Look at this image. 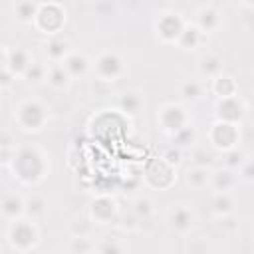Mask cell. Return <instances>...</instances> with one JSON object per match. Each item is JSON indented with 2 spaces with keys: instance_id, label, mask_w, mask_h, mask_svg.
Instances as JSON below:
<instances>
[{
  "instance_id": "obj_9",
  "label": "cell",
  "mask_w": 254,
  "mask_h": 254,
  "mask_svg": "<svg viewBox=\"0 0 254 254\" xmlns=\"http://www.w3.org/2000/svg\"><path fill=\"white\" fill-rule=\"evenodd\" d=\"M161 123L167 131L175 133L179 129H183L185 125H189V115L183 107L179 105H167L163 111H161Z\"/></svg>"
},
{
  "instance_id": "obj_16",
  "label": "cell",
  "mask_w": 254,
  "mask_h": 254,
  "mask_svg": "<svg viewBox=\"0 0 254 254\" xmlns=\"http://www.w3.org/2000/svg\"><path fill=\"white\" fill-rule=\"evenodd\" d=\"M196 22H198V28H200L202 32H212V30L218 28L220 16H218V12H216L214 8H202V10L198 12Z\"/></svg>"
},
{
  "instance_id": "obj_24",
  "label": "cell",
  "mask_w": 254,
  "mask_h": 254,
  "mask_svg": "<svg viewBox=\"0 0 254 254\" xmlns=\"http://www.w3.org/2000/svg\"><path fill=\"white\" fill-rule=\"evenodd\" d=\"M192 141H194V129H192L190 125H185L183 129H179V131L173 133V143H175V147H179V149L192 145Z\"/></svg>"
},
{
  "instance_id": "obj_5",
  "label": "cell",
  "mask_w": 254,
  "mask_h": 254,
  "mask_svg": "<svg viewBox=\"0 0 254 254\" xmlns=\"http://www.w3.org/2000/svg\"><path fill=\"white\" fill-rule=\"evenodd\" d=\"M95 69L99 73V77L103 81H113L117 79L119 75H123L125 71V65H123V60L117 56V54H111V52H105L97 58L95 62Z\"/></svg>"
},
{
  "instance_id": "obj_31",
  "label": "cell",
  "mask_w": 254,
  "mask_h": 254,
  "mask_svg": "<svg viewBox=\"0 0 254 254\" xmlns=\"http://www.w3.org/2000/svg\"><path fill=\"white\" fill-rule=\"evenodd\" d=\"M194 165L196 167H208V165H212V155L206 153L204 149H196L194 151Z\"/></svg>"
},
{
  "instance_id": "obj_11",
  "label": "cell",
  "mask_w": 254,
  "mask_h": 254,
  "mask_svg": "<svg viewBox=\"0 0 254 254\" xmlns=\"http://www.w3.org/2000/svg\"><path fill=\"white\" fill-rule=\"evenodd\" d=\"M4 65L8 69H12L14 73H26V69L32 65V62H30V56L26 50L16 48L12 52H8V50L4 52Z\"/></svg>"
},
{
  "instance_id": "obj_10",
  "label": "cell",
  "mask_w": 254,
  "mask_h": 254,
  "mask_svg": "<svg viewBox=\"0 0 254 254\" xmlns=\"http://www.w3.org/2000/svg\"><path fill=\"white\" fill-rule=\"evenodd\" d=\"M216 115L220 121H228V123H236L242 115H244V105L240 103L238 97H222V101L216 105Z\"/></svg>"
},
{
  "instance_id": "obj_27",
  "label": "cell",
  "mask_w": 254,
  "mask_h": 254,
  "mask_svg": "<svg viewBox=\"0 0 254 254\" xmlns=\"http://www.w3.org/2000/svg\"><path fill=\"white\" fill-rule=\"evenodd\" d=\"M181 95L185 99H190V101L192 99H198L202 95V85L198 81H187V83L181 85Z\"/></svg>"
},
{
  "instance_id": "obj_19",
  "label": "cell",
  "mask_w": 254,
  "mask_h": 254,
  "mask_svg": "<svg viewBox=\"0 0 254 254\" xmlns=\"http://www.w3.org/2000/svg\"><path fill=\"white\" fill-rule=\"evenodd\" d=\"M38 10H40V6H36L32 0H20L16 4V16H18L20 22H32V20H36Z\"/></svg>"
},
{
  "instance_id": "obj_8",
  "label": "cell",
  "mask_w": 254,
  "mask_h": 254,
  "mask_svg": "<svg viewBox=\"0 0 254 254\" xmlns=\"http://www.w3.org/2000/svg\"><path fill=\"white\" fill-rule=\"evenodd\" d=\"M91 218L99 224H111L117 218V204L115 200L101 196L91 202Z\"/></svg>"
},
{
  "instance_id": "obj_35",
  "label": "cell",
  "mask_w": 254,
  "mask_h": 254,
  "mask_svg": "<svg viewBox=\"0 0 254 254\" xmlns=\"http://www.w3.org/2000/svg\"><path fill=\"white\" fill-rule=\"evenodd\" d=\"M246 6H254V0H242Z\"/></svg>"
},
{
  "instance_id": "obj_2",
  "label": "cell",
  "mask_w": 254,
  "mask_h": 254,
  "mask_svg": "<svg viewBox=\"0 0 254 254\" xmlns=\"http://www.w3.org/2000/svg\"><path fill=\"white\" fill-rule=\"evenodd\" d=\"M16 119H18V125L22 129H28V131H38L46 125L48 121V111L42 103L38 101H26L18 107L16 111Z\"/></svg>"
},
{
  "instance_id": "obj_14",
  "label": "cell",
  "mask_w": 254,
  "mask_h": 254,
  "mask_svg": "<svg viewBox=\"0 0 254 254\" xmlns=\"http://www.w3.org/2000/svg\"><path fill=\"white\" fill-rule=\"evenodd\" d=\"M64 67L67 69V73L71 77H77V75H83L89 67V62L83 54H69L65 60H64Z\"/></svg>"
},
{
  "instance_id": "obj_32",
  "label": "cell",
  "mask_w": 254,
  "mask_h": 254,
  "mask_svg": "<svg viewBox=\"0 0 254 254\" xmlns=\"http://www.w3.org/2000/svg\"><path fill=\"white\" fill-rule=\"evenodd\" d=\"M44 71H46V69H44L40 64H34V62H32V65L26 69V77H28V79H34V81H40V79L44 77Z\"/></svg>"
},
{
  "instance_id": "obj_15",
  "label": "cell",
  "mask_w": 254,
  "mask_h": 254,
  "mask_svg": "<svg viewBox=\"0 0 254 254\" xmlns=\"http://www.w3.org/2000/svg\"><path fill=\"white\" fill-rule=\"evenodd\" d=\"M169 220H171L173 228L185 232V230H189L192 226V212L187 206H177V208L171 210V218Z\"/></svg>"
},
{
  "instance_id": "obj_6",
  "label": "cell",
  "mask_w": 254,
  "mask_h": 254,
  "mask_svg": "<svg viewBox=\"0 0 254 254\" xmlns=\"http://www.w3.org/2000/svg\"><path fill=\"white\" fill-rule=\"evenodd\" d=\"M65 20V14L60 6L56 4H48V6H40L38 10V16H36V26L42 30V32H56Z\"/></svg>"
},
{
  "instance_id": "obj_30",
  "label": "cell",
  "mask_w": 254,
  "mask_h": 254,
  "mask_svg": "<svg viewBox=\"0 0 254 254\" xmlns=\"http://www.w3.org/2000/svg\"><path fill=\"white\" fill-rule=\"evenodd\" d=\"M242 153L238 151V149H230V151H226V159H224V163H226V167L228 169H234V167H238L240 163H242Z\"/></svg>"
},
{
  "instance_id": "obj_1",
  "label": "cell",
  "mask_w": 254,
  "mask_h": 254,
  "mask_svg": "<svg viewBox=\"0 0 254 254\" xmlns=\"http://www.w3.org/2000/svg\"><path fill=\"white\" fill-rule=\"evenodd\" d=\"M14 173L26 185L38 183L46 173L44 155L36 147H22L14 153Z\"/></svg>"
},
{
  "instance_id": "obj_33",
  "label": "cell",
  "mask_w": 254,
  "mask_h": 254,
  "mask_svg": "<svg viewBox=\"0 0 254 254\" xmlns=\"http://www.w3.org/2000/svg\"><path fill=\"white\" fill-rule=\"evenodd\" d=\"M240 177H242L244 181H254V161L244 163V167H242V171H240Z\"/></svg>"
},
{
  "instance_id": "obj_25",
  "label": "cell",
  "mask_w": 254,
  "mask_h": 254,
  "mask_svg": "<svg viewBox=\"0 0 254 254\" xmlns=\"http://www.w3.org/2000/svg\"><path fill=\"white\" fill-rule=\"evenodd\" d=\"M208 181H210V175H208L206 167H196L194 165V169L187 173V183L192 185V187H204Z\"/></svg>"
},
{
  "instance_id": "obj_21",
  "label": "cell",
  "mask_w": 254,
  "mask_h": 254,
  "mask_svg": "<svg viewBox=\"0 0 254 254\" xmlns=\"http://www.w3.org/2000/svg\"><path fill=\"white\" fill-rule=\"evenodd\" d=\"M212 89H214V93H218L220 97H232V95L236 93V83H234V79L228 77V75H216Z\"/></svg>"
},
{
  "instance_id": "obj_20",
  "label": "cell",
  "mask_w": 254,
  "mask_h": 254,
  "mask_svg": "<svg viewBox=\"0 0 254 254\" xmlns=\"http://www.w3.org/2000/svg\"><path fill=\"white\" fill-rule=\"evenodd\" d=\"M46 54H48V58L54 60V62H64V60L69 56V54H67V42H64V40H60V38L52 40V42L46 46Z\"/></svg>"
},
{
  "instance_id": "obj_26",
  "label": "cell",
  "mask_w": 254,
  "mask_h": 254,
  "mask_svg": "<svg viewBox=\"0 0 254 254\" xmlns=\"http://www.w3.org/2000/svg\"><path fill=\"white\" fill-rule=\"evenodd\" d=\"M232 208H234V200H232V198H230L226 192L216 194V198L212 200V210H214L216 214L226 216L228 212H232Z\"/></svg>"
},
{
  "instance_id": "obj_29",
  "label": "cell",
  "mask_w": 254,
  "mask_h": 254,
  "mask_svg": "<svg viewBox=\"0 0 254 254\" xmlns=\"http://www.w3.org/2000/svg\"><path fill=\"white\" fill-rule=\"evenodd\" d=\"M44 210H46V200L42 196H32L26 200V212L30 216H40L44 214Z\"/></svg>"
},
{
  "instance_id": "obj_34",
  "label": "cell",
  "mask_w": 254,
  "mask_h": 254,
  "mask_svg": "<svg viewBox=\"0 0 254 254\" xmlns=\"http://www.w3.org/2000/svg\"><path fill=\"white\" fill-rule=\"evenodd\" d=\"M165 161H167L169 165H179V163H181V151H179V149L167 151V153H165Z\"/></svg>"
},
{
  "instance_id": "obj_18",
  "label": "cell",
  "mask_w": 254,
  "mask_h": 254,
  "mask_svg": "<svg viewBox=\"0 0 254 254\" xmlns=\"http://www.w3.org/2000/svg\"><path fill=\"white\" fill-rule=\"evenodd\" d=\"M220 69H222V62L216 56H204L198 64L200 75H206V77H216L220 73Z\"/></svg>"
},
{
  "instance_id": "obj_7",
  "label": "cell",
  "mask_w": 254,
  "mask_h": 254,
  "mask_svg": "<svg viewBox=\"0 0 254 254\" xmlns=\"http://www.w3.org/2000/svg\"><path fill=\"white\" fill-rule=\"evenodd\" d=\"M185 30V22L181 20L179 14H165L157 22V32L165 42H175Z\"/></svg>"
},
{
  "instance_id": "obj_28",
  "label": "cell",
  "mask_w": 254,
  "mask_h": 254,
  "mask_svg": "<svg viewBox=\"0 0 254 254\" xmlns=\"http://www.w3.org/2000/svg\"><path fill=\"white\" fill-rule=\"evenodd\" d=\"M133 212L139 216V220H147L153 214V202L149 198H137L135 206H133Z\"/></svg>"
},
{
  "instance_id": "obj_13",
  "label": "cell",
  "mask_w": 254,
  "mask_h": 254,
  "mask_svg": "<svg viewBox=\"0 0 254 254\" xmlns=\"http://www.w3.org/2000/svg\"><path fill=\"white\" fill-rule=\"evenodd\" d=\"M202 34L204 32L198 26H185V30H183V34L179 36L177 42L183 50H194L202 42Z\"/></svg>"
},
{
  "instance_id": "obj_17",
  "label": "cell",
  "mask_w": 254,
  "mask_h": 254,
  "mask_svg": "<svg viewBox=\"0 0 254 254\" xmlns=\"http://www.w3.org/2000/svg\"><path fill=\"white\" fill-rule=\"evenodd\" d=\"M234 175H232V171L230 169H226V171H216L212 177H210V183H212V187L218 190V192H226V190H230L232 187H234Z\"/></svg>"
},
{
  "instance_id": "obj_22",
  "label": "cell",
  "mask_w": 254,
  "mask_h": 254,
  "mask_svg": "<svg viewBox=\"0 0 254 254\" xmlns=\"http://www.w3.org/2000/svg\"><path fill=\"white\" fill-rule=\"evenodd\" d=\"M69 73H67V69L64 67V64H58V65H54L52 69H50V73H48V81L54 85V87H58V89H62V87H65L67 83H69Z\"/></svg>"
},
{
  "instance_id": "obj_4",
  "label": "cell",
  "mask_w": 254,
  "mask_h": 254,
  "mask_svg": "<svg viewBox=\"0 0 254 254\" xmlns=\"http://www.w3.org/2000/svg\"><path fill=\"white\" fill-rule=\"evenodd\" d=\"M236 141H238V131H236L234 123L218 121V123L212 125V129H210V143L216 149L230 151V149H234Z\"/></svg>"
},
{
  "instance_id": "obj_12",
  "label": "cell",
  "mask_w": 254,
  "mask_h": 254,
  "mask_svg": "<svg viewBox=\"0 0 254 254\" xmlns=\"http://www.w3.org/2000/svg\"><path fill=\"white\" fill-rule=\"evenodd\" d=\"M22 212H26V200H22L20 196H16V194H4V198H2V214L6 216V218H18Z\"/></svg>"
},
{
  "instance_id": "obj_3",
  "label": "cell",
  "mask_w": 254,
  "mask_h": 254,
  "mask_svg": "<svg viewBox=\"0 0 254 254\" xmlns=\"http://www.w3.org/2000/svg\"><path fill=\"white\" fill-rule=\"evenodd\" d=\"M38 238V232H36V226L28 220H16L12 226H10V232H8V240L14 248L18 250H28L34 246Z\"/></svg>"
},
{
  "instance_id": "obj_23",
  "label": "cell",
  "mask_w": 254,
  "mask_h": 254,
  "mask_svg": "<svg viewBox=\"0 0 254 254\" xmlns=\"http://www.w3.org/2000/svg\"><path fill=\"white\" fill-rule=\"evenodd\" d=\"M119 105H121V109L127 111V113H137V111L141 109V105H143V99H141V95L135 93V91H125V93L121 95V99H119Z\"/></svg>"
}]
</instances>
